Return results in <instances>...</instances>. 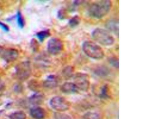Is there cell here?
I'll return each mask as SVG.
<instances>
[{
    "mask_svg": "<svg viewBox=\"0 0 159 119\" xmlns=\"http://www.w3.org/2000/svg\"><path fill=\"white\" fill-rule=\"evenodd\" d=\"M95 41L104 46H109L114 43V39L109 31L102 28H96L92 33Z\"/></svg>",
    "mask_w": 159,
    "mask_h": 119,
    "instance_id": "obj_2",
    "label": "cell"
},
{
    "mask_svg": "<svg viewBox=\"0 0 159 119\" xmlns=\"http://www.w3.org/2000/svg\"><path fill=\"white\" fill-rule=\"evenodd\" d=\"M74 71V68L72 66H68L63 69L62 72V75L65 77L69 78L73 75Z\"/></svg>",
    "mask_w": 159,
    "mask_h": 119,
    "instance_id": "obj_17",
    "label": "cell"
},
{
    "mask_svg": "<svg viewBox=\"0 0 159 119\" xmlns=\"http://www.w3.org/2000/svg\"><path fill=\"white\" fill-rule=\"evenodd\" d=\"M43 96L39 93L34 95L30 99V102L34 105L40 104L43 102Z\"/></svg>",
    "mask_w": 159,
    "mask_h": 119,
    "instance_id": "obj_13",
    "label": "cell"
},
{
    "mask_svg": "<svg viewBox=\"0 0 159 119\" xmlns=\"http://www.w3.org/2000/svg\"><path fill=\"white\" fill-rule=\"evenodd\" d=\"M75 83L79 90L87 91L89 87V77L87 74L78 73L75 77Z\"/></svg>",
    "mask_w": 159,
    "mask_h": 119,
    "instance_id": "obj_7",
    "label": "cell"
},
{
    "mask_svg": "<svg viewBox=\"0 0 159 119\" xmlns=\"http://www.w3.org/2000/svg\"><path fill=\"white\" fill-rule=\"evenodd\" d=\"M81 19L78 15H75L71 18L69 21V24L71 27H75L80 23Z\"/></svg>",
    "mask_w": 159,
    "mask_h": 119,
    "instance_id": "obj_19",
    "label": "cell"
},
{
    "mask_svg": "<svg viewBox=\"0 0 159 119\" xmlns=\"http://www.w3.org/2000/svg\"><path fill=\"white\" fill-rule=\"evenodd\" d=\"M109 70L107 68L103 66H100L96 69L95 73L99 76H107L109 73Z\"/></svg>",
    "mask_w": 159,
    "mask_h": 119,
    "instance_id": "obj_18",
    "label": "cell"
},
{
    "mask_svg": "<svg viewBox=\"0 0 159 119\" xmlns=\"http://www.w3.org/2000/svg\"><path fill=\"white\" fill-rule=\"evenodd\" d=\"M51 33L48 30L40 31L36 34V36L38 39L41 42L44 40L45 39L50 36Z\"/></svg>",
    "mask_w": 159,
    "mask_h": 119,
    "instance_id": "obj_16",
    "label": "cell"
},
{
    "mask_svg": "<svg viewBox=\"0 0 159 119\" xmlns=\"http://www.w3.org/2000/svg\"><path fill=\"white\" fill-rule=\"evenodd\" d=\"M109 62L112 66L119 68V60L118 58L115 57H111L109 59Z\"/></svg>",
    "mask_w": 159,
    "mask_h": 119,
    "instance_id": "obj_22",
    "label": "cell"
},
{
    "mask_svg": "<svg viewBox=\"0 0 159 119\" xmlns=\"http://www.w3.org/2000/svg\"><path fill=\"white\" fill-rule=\"evenodd\" d=\"M107 87L106 86H105L104 87L102 88V95L105 96V97L107 95Z\"/></svg>",
    "mask_w": 159,
    "mask_h": 119,
    "instance_id": "obj_24",
    "label": "cell"
},
{
    "mask_svg": "<svg viewBox=\"0 0 159 119\" xmlns=\"http://www.w3.org/2000/svg\"><path fill=\"white\" fill-rule=\"evenodd\" d=\"M0 55L3 59L8 62H13L17 59L19 52L17 50L12 48L3 49L0 47Z\"/></svg>",
    "mask_w": 159,
    "mask_h": 119,
    "instance_id": "obj_8",
    "label": "cell"
},
{
    "mask_svg": "<svg viewBox=\"0 0 159 119\" xmlns=\"http://www.w3.org/2000/svg\"><path fill=\"white\" fill-rule=\"evenodd\" d=\"M61 90L65 94H73L77 93L79 90L77 86L75 83L72 82H66L61 87Z\"/></svg>",
    "mask_w": 159,
    "mask_h": 119,
    "instance_id": "obj_9",
    "label": "cell"
},
{
    "mask_svg": "<svg viewBox=\"0 0 159 119\" xmlns=\"http://www.w3.org/2000/svg\"><path fill=\"white\" fill-rule=\"evenodd\" d=\"M0 28H2L4 31L5 32H8L9 31V29L8 28V25L5 24L3 23L2 22H0Z\"/></svg>",
    "mask_w": 159,
    "mask_h": 119,
    "instance_id": "obj_23",
    "label": "cell"
},
{
    "mask_svg": "<svg viewBox=\"0 0 159 119\" xmlns=\"http://www.w3.org/2000/svg\"><path fill=\"white\" fill-rule=\"evenodd\" d=\"M4 87V83L1 80V79L0 78V90H2L3 88Z\"/></svg>",
    "mask_w": 159,
    "mask_h": 119,
    "instance_id": "obj_25",
    "label": "cell"
},
{
    "mask_svg": "<svg viewBox=\"0 0 159 119\" xmlns=\"http://www.w3.org/2000/svg\"><path fill=\"white\" fill-rule=\"evenodd\" d=\"M11 119H26V114L22 111L15 112L10 115Z\"/></svg>",
    "mask_w": 159,
    "mask_h": 119,
    "instance_id": "obj_15",
    "label": "cell"
},
{
    "mask_svg": "<svg viewBox=\"0 0 159 119\" xmlns=\"http://www.w3.org/2000/svg\"><path fill=\"white\" fill-rule=\"evenodd\" d=\"M54 117L55 119H72L69 115L61 112L55 113Z\"/></svg>",
    "mask_w": 159,
    "mask_h": 119,
    "instance_id": "obj_21",
    "label": "cell"
},
{
    "mask_svg": "<svg viewBox=\"0 0 159 119\" xmlns=\"http://www.w3.org/2000/svg\"><path fill=\"white\" fill-rule=\"evenodd\" d=\"M63 46V43L60 39L58 38H52L48 42V51L51 54L58 55L62 51Z\"/></svg>",
    "mask_w": 159,
    "mask_h": 119,
    "instance_id": "obj_6",
    "label": "cell"
},
{
    "mask_svg": "<svg viewBox=\"0 0 159 119\" xmlns=\"http://www.w3.org/2000/svg\"><path fill=\"white\" fill-rule=\"evenodd\" d=\"M16 18L18 26L20 28H23L25 25V21L23 16L20 12H18L16 15Z\"/></svg>",
    "mask_w": 159,
    "mask_h": 119,
    "instance_id": "obj_20",
    "label": "cell"
},
{
    "mask_svg": "<svg viewBox=\"0 0 159 119\" xmlns=\"http://www.w3.org/2000/svg\"><path fill=\"white\" fill-rule=\"evenodd\" d=\"M32 72L30 64L29 62H21L16 66L15 74L18 78L25 81L30 77Z\"/></svg>",
    "mask_w": 159,
    "mask_h": 119,
    "instance_id": "obj_4",
    "label": "cell"
},
{
    "mask_svg": "<svg viewBox=\"0 0 159 119\" xmlns=\"http://www.w3.org/2000/svg\"><path fill=\"white\" fill-rule=\"evenodd\" d=\"M50 104L52 108L59 112L66 111L70 107L69 102L64 98L61 97L52 98L50 102Z\"/></svg>",
    "mask_w": 159,
    "mask_h": 119,
    "instance_id": "obj_5",
    "label": "cell"
},
{
    "mask_svg": "<svg viewBox=\"0 0 159 119\" xmlns=\"http://www.w3.org/2000/svg\"><path fill=\"white\" fill-rule=\"evenodd\" d=\"M59 81L58 78L54 75H51L44 82V87L49 89H52L57 87Z\"/></svg>",
    "mask_w": 159,
    "mask_h": 119,
    "instance_id": "obj_10",
    "label": "cell"
},
{
    "mask_svg": "<svg viewBox=\"0 0 159 119\" xmlns=\"http://www.w3.org/2000/svg\"><path fill=\"white\" fill-rule=\"evenodd\" d=\"M112 4L111 1L103 0L95 2L89 8V15L92 17L101 18L107 15L111 8Z\"/></svg>",
    "mask_w": 159,
    "mask_h": 119,
    "instance_id": "obj_1",
    "label": "cell"
},
{
    "mask_svg": "<svg viewBox=\"0 0 159 119\" xmlns=\"http://www.w3.org/2000/svg\"><path fill=\"white\" fill-rule=\"evenodd\" d=\"M107 28L111 32L114 33L117 36H119V23L117 20H111L107 24Z\"/></svg>",
    "mask_w": 159,
    "mask_h": 119,
    "instance_id": "obj_12",
    "label": "cell"
},
{
    "mask_svg": "<svg viewBox=\"0 0 159 119\" xmlns=\"http://www.w3.org/2000/svg\"><path fill=\"white\" fill-rule=\"evenodd\" d=\"M82 49L85 54L92 59H100L104 56L102 48L92 41H86L84 42Z\"/></svg>",
    "mask_w": 159,
    "mask_h": 119,
    "instance_id": "obj_3",
    "label": "cell"
},
{
    "mask_svg": "<svg viewBox=\"0 0 159 119\" xmlns=\"http://www.w3.org/2000/svg\"><path fill=\"white\" fill-rule=\"evenodd\" d=\"M30 114L34 119H43L45 117V112L42 108L34 107L31 109Z\"/></svg>",
    "mask_w": 159,
    "mask_h": 119,
    "instance_id": "obj_11",
    "label": "cell"
},
{
    "mask_svg": "<svg viewBox=\"0 0 159 119\" xmlns=\"http://www.w3.org/2000/svg\"><path fill=\"white\" fill-rule=\"evenodd\" d=\"M81 119H101V115L98 112L89 111L84 115Z\"/></svg>",
    "mask_w": 159,
    "mask_h": 119,
    "instance_id": "obj_14",
    "label": "cell"
}]
</instances>
